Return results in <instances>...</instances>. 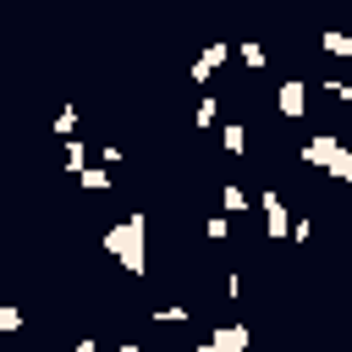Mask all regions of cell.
<instances>
[{
	"label": "cell",
	"instance_id": "obj_15",
	"mask_svg": "<svg viewBox=\"0 0 352 352\" xmlns=\"http://www.w3.org/2000/svg\"><path fill=\"white\" fill-rule=\"evenodd\" d=\"M148 319H154V324H187L192 314H187V308H154Z\"/></svg>",
	"mask_w": 352,
	"mask_h": 352
},
{
	"label": "cell",
	"instance_id": "obj_23",
	"mask_svg": "<svg viewBox=\"0 0 352 352\" xmlns=\"http://www.w3.org/2000/svg\"><path fill=\"white\" fill-rule=\"evenodd\" d=\"M264 352H270V346H264Z\"/></svg>",
	"mask_w": 352,
	"mask_h": 352
},
{
	"label": "cell",
	"instance_id": "obj_22",
	"mask_svg": "<svg viewBox=\"0 0 352 352\" xmlns=\"http://www.w3.org/2000/svg\"><path fill=\"white\" fill-rule=\"evenodd\" d=\"M0 352H6V341H0Z\"/></svg>",
	"mask_w": 352,
	"mask_h": 352
},
{
	"label": "cell",
	"instance_id": "obj_5",
	"mask_svg": "<svg viewBox=\"0 0 352 352\" xmlns=\"http://www.w3.org/2000/svg\"><path fill=\"white\" fill-rule=\"evenodd\" d=\"M209 346H214V352H248V346H253V330H248L242 319L214 324V330H209Z\"/></svg>",
	"mask_w": 352,
	"mask_h": 352
},
{
	"label": "cell",
	"instance_id": "obj_6",
	"mask_svg": "<svg viewBox=\"0 0 352 352\" xmlns=\"http://www.w3.org/2000/svg\"><path fill=\"white\" fill-rule=\"evenodd\" d=\"M226 55H231L226 44H204V50H198V60H192V82H209V77L226 66Z\"/></svg>",
	"mask_w": 352,
	"mask_h": 352
},
{
	"label": "cell",
	"instance_id": "obj_7",
	"mask_svg": "<svg viewBox=\"0 0 352 352\" xmlns=\"http://www.w3.org/2000/svg\"><path fill=\"white\" fill-rule=\"evenodd\" d=\"M220 148H226V154H248V126L226 121V126H220Z\"/></svg>",
	"mask_w": 352,
	"mask_h": 352
},
{
	"label": "cell",
	"instance_id": "obj_13",
	"mask_svg": "<svg viewBox=\"0 0 352 352\" xmlns=\"http://www.w3.org/2000/svg\"><path fill=\"white\" fill-rule=\"evenodd\" d=\"M82 165H88V148H82V138H72V143H66V170L77 176Z\"/></svg>",
	"mask_w": 352,
	"mask_h": 352
},
{
	"label": "cell",
	"instance_id": "obj_17",
	"mask_svg": "<svg viewBox=\"0 0 352 352\" xmlns=\"http://www.w3.org/2000/svg\"><path fill=\"white\" fill-rule=\"evenodd\" d=\"M204 236H209V242H226V236H231V220H220V214L204 220Z\"/></svg>",
	"mask_w": 352,
	"mask_h": 352
},
{
	"label": "cell",
	"instance_id": "obj_10",
	"mask_svg": "<svg viewBox=\"0 0 352 352\" xmlns=\"http://www.w3.org/2000/svg\"><path fill=\"white\" fill-rule=\"evenodd\" d=\"M220 204H226V214H242V209H248V192H242L236 182H226V187H220Z\"/></svg>",
	"mask_w": 352,
	"mask_h": 352
},
{
	"label": "cell",
	"instance_id": "obj_21",
	"mask_svg": "<svg viewBox=\"0 0 352 352\" xmlns=\"http://www.w3.org/2000/svg\"><path fill=\"white\" fill-rule=\"evenodd\" d=\"M192 352H214V346H209V341H204V346H192Z\"/></svg>",
	"mask_w": 352,
	"mask_h": 352
},
{
	"label": "cell",
	"instance_id": "obj_20",
	"mask_svg": "<svg viewBox=\"0 0 352 352\" xmlns=\"http://www.w3.org/2000/svg\"><path fill=\"white\" fill-rule=\"evenodd\" d=\"M116 352H143V346H138V341H121V346H116Z\"/></svg>",
	"mask_w": 352,
	"mask_h": 352
},
{
	"label": "cell",
	"instance_id": "obj_12",
	"mask_svg": "<svg viewBox=\"0 0 352 352\" xmlns=\"http://www.w3.org/2000/svg\"><path fill=\"white\" fill-rule=\"evenodd\" d=\"M55 138H66V143L77 138V110H72V104H66V110L55 116Z\"/></svg>",
	"mask_w": 352,
	"mask_h": 352
},
{
	"label": "cell",
	"instance_id": "obj_16",
	"mask_svg": "<svg viewBox=\"0 0 352 352\" xmlns=\"http://www.w3.org/2000/svg\"><path fill=\"white\" fill-rule=\"evenodd\" d=\"M236 55H242V66H253V72H258V66H264V60H270V55H264V44H242V50H236Z\"/></svg>",
	"mask_w": 352,
	"mask_h": 352
},
{
	"label": "cell",
	"instance_id": "obj_11",
	"mask_svg": "<svg viewBox=\"0 0 352 352\" xmlns=\"http://www.w3.org/2000/svg\"><path fill=\"white\" fill-rule=\"evenodd\" d=\"M319 44H324V55H336V60H346V55H352V38H346V33H324Z\"/></svg>",
	"mask_w": 352,
	"mask_h": 352
},
{
	"label": "cell",
	"instance_id": "obj_3",
	"mask_svg": "<svg viewBox=\"0 0 352 352\" xmlns=\"http://www.w3.org/2000/svg\"><path fill=\"white\" fill-rule=\"evenodd\" d=\"M258 209H264V236H270V242H286V231H292V209H286V198H280L275 187H264Z\"/></svg>",
	"mask_w": 352,
	"mask_h": 352
},
{
	"label": "cell",
	"instance_id": "obj_19",
	"mask_svg": "<svg viewBox=\"0 0 352 352\" xmlns=\"http://www.w3.org/2000/svg\"><path fill=\"white\" fill-rule=\"evenodd\" d=\"M66 352H99V341H94V336H82V341H72Z\"/></svg>",
	"mask_w": 352,
	"mask_h": 352
},
{
	"label": "cell",
	"instance_id": "obj_1",
	"mask_svg": "<svg viewBox=\"0 0 352 352\" xmlns=\"http://www.w3.org/2000/svg\"><path fill=\"white\" fill-rule=\"evenodd\" d=\"M104 253L126 270V275H143L148 270V214H121L110 231H104Z\"/></svg>",
	"mask_w": 352,
	"mask_h": 352
},
{
	"label": "cell",
	"instance_id": "obj_2",
	"mask_svg": "<svg viewBox=\"0 0 352 352\" xmlns=\"http://www.w3.org/2000/svg\"><path fill=\"white\" fill-rule=\"evenodd\" d=\"M297 154H302V165L324 170L330 182H352V148L341 143V132H314Z\"/></svg>",
	"mask_w": 352,
	"mask_h": 352
},
{
	"label": "cell",
	"instance_id": "obj_8",
	"mask_svg": "<svg viewBox=\"0 0 352 352\" xmlns=\"http://www.w3.org/2000/svg\"><path fill=\"white\" fill-rule=\"evenodd\" d=\"M214 116H220V99H214V94H204V99H198V110H192V126H198V132H209V126H214Z\"/></svg>",
	"mask_w": 352,
	"mask_h": 352
},
{
	"label": "cell",
	"instance_id": "obj_4",
	"mask_svg": "<svg viewBox=\"0 0 352 352\" xmlns=\"http://www.w3.org/2000/svg\"><path fill=\"white\" fill-rule=\"evenodd\" d=\"M275 110H280L286 121H302V110H308V82H302V77H286V82L275 88Z\"/></svg>",
	"mask_w": 352,
	"mask_h": 352
},
{
	"label": "cell",
	"instance_id": "obj_14",
	"mask_svg": "<svg viewBox=\"0 0 352 352\" xmlns=\"http://www.w3.org/2000/svg\"><path fill=\"white\" fill-rule=\"evenodd\" d=\"M22 324H28V314H22V308H0V336H16Z\"/></svg>",
	"mask_w": 352,
	"mask_h": 352
},
{
	"label": "cell",
	"instance_id": "obj_18",
	"mask_svg": "<svg viewBox=\"0 0 352 352\" xmlns=\"http://www.w3.org/2000/svg\"><path fill=\"white\" fill-rule=\"evenodd\" d=\"M324 88H330V99H336V104H352V82H336V77H330Z\"/></svg>",
	"mask_w": 352,
	"mask_h": 352
},
{
	"label": "cell",
	"instance_id": "obj_9",
	"mask_svg": "<svg viewBox=\"0 0 352 352\" xmlns=\"http://www.w3.org/2000/svg\"><path fill=\"white\" fill-rule=\"evenodd\" d=\"M77 187H82V192H110V176L94 170V165H82V170H77Z\"/></svg>",
	"mask_w": 352,
	"mask_h": 352
}]
</instances>
